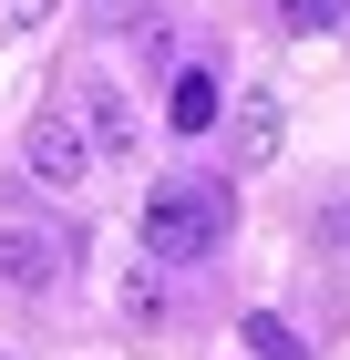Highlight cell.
<instances>
[{"label":"cell","mask_w":350,"mask_h":360,"mask_svg":"<svg viewBox=\"0 0 350 360\" xmlns=\"http://www.w3.org/2000/svg\"><path fill=\"white\" fill-rule=\"evenodd\" d=\"M227 226H237V195H227V186H206V175H175V186H155V195H144V257H155V268H186V257H206Z\"/></svg>","instance_id":"6da1fadb"},{"label":"cell","mask_w":350,"mask_h":360,"mask_svg":"<svg viewBox=\"0 0 350 360\" xmlns=\"http://www.w3.org/2000/svg\"><path fill=\"white\" fill-rule=\"evenodd\" d=\"M62 268H73V237H62L52 217H0V278H11L21 299L62 288Z\"/></svg>","instance_id":"7a4b0ae2"},{"label":"cell","mask_w":350,"mask_h":360,"mask_svg":"<svg viewBox=\"0 0 350 360\" xmlns=\"http://www.w3.org/2000/svg\"><path fill=\"white\" fill-rule=\"evenodd\" d=\"M21 165L42 175V186H82V175H93V134L52 103V113H31V124H21Z\"/></svg>","instance_id":"3957f363"},{"label":"cell","mask_w":350,"mask_h":360,"mask_svg":"<svg viewBox=\"0 0 350 360\" xmlns=\"http://www.w3.org/2000/svg\"><path fill=\"white\" fill-rule=\"evenodd\" d=\"M216 113H227V83H216L206 62H186V72L165 83V124H175V134H216Z\"/></svg>","instance_id":"277c9868"},{"label":"cell","mask_w":350,"mask_h":360,"mask_svg":"<svg viewBox=\"0 0 350 360\" xmlns=\"http://www.w3.org/2000/svg\"><path fill=\"white\" fill-rule=\"evenodd\" d=\"M82 134H93V155H135V113H124V93L113 83H82Z\"/></svg>","instance_id":"5b68a950"},{"label":"cell","mask_w":350,"mask_h":360,"mask_svg":"<svg viewBox=\"0 0 350 360\" xmlns=\"http://www.w3.org/2000/svg\"><path fill=\"white\" fill-rule=\"evenodd\" d=\"M278 134H289V124H278V93H247V103H237V165L258 175L278 155Z\"/></svg>","instance_id":"8992f818"},{"label":"cell","mask_w":350,"mask_h":360,"mask_svg":"<svg viewBox=\"0 0 350 360\" xmlns=\"http://www.w3.org/2000/svg\"><path fill=\"white\" fill-rule=\"evenodd\" d=\"M237 340H247L258 360H309V340H299L289 319H278V309H247V319H237Z\"/></svg>","instance_id":"52a82bcc"},{"label":"cell","mask_w":350,"mask_h":360,"mask_svg":"<svg viewBox=\"0 0 350 360\" xmlns=\"http://www.w3.org/2000/svg\"><path fill=\"white\" fill-rule=\"evenodd\" d=\"M278 21L289 31H340V0H278Z\"/></svg>","instance_id":"ba28073f"},{"label":"cell","mask_w":350,"mask_h":360,"mask_svg":"<svg viewBox=\"0 0 350 360\" xmlns=\"http://www.w3.org/2000/svg\"><path fill=\"white\" fill-rule=\"evenodd\" d=\"M124 319H165V288H155V278H124Z\"/></svg>","instance_id":"9c48e42d"},{"label":"cell","mask_w":350,"mask_h":360,"mask_svg":"<svg viewBox=\"0 0 350 360\" xmlns=\"http://www.w3.org/2000/svg\"><path fill=\"white\" fill-rule=\"evenodd\" d=\"M42 11L52 0H0V31H42Z\"/></svg>","instance_id":"30bf717a"},{"label":"cell","mask_w":350,"mask_h":360,"mask_svg":"<svg viewBox=\"0 0 350 360\" xmlns=\"http://www.w3.org/2000/svg\"><path fill=\"white\" fill-rule=\"evenodd\" d=\"M340 21H350V0H340Z\"/></svg>","instance_id":"8fae6325"},{"label":"cell","mask_w":350,"mask_h":360,"mask_svg":"<svg viewBox=\"0 0 350 360\" xmlns=\"http://www.w3.org/2000/svg\"><path fill=\"white\" fill-rule=\"evenodd\" d=\"M0 360H11V350H0Z\"/></svg>","instance_id":"7c38bea8"}]
</instances>
